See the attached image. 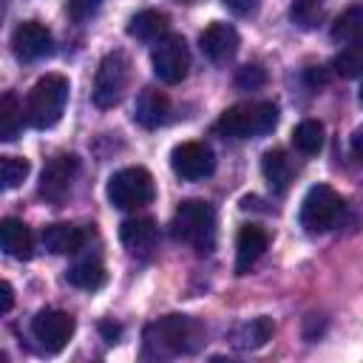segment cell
I'll return each instance as SVG.
<instances>
[{"label":"cell","instance_id":"1","mask_svg":"<svg viewBox=\"0 0 363 363\" xmlns=\"http://www.w3.org/2000/svg\"><path fill=\"white\" fill-rule=\"evenodd\" d=\"M204 326L190 315H164L145 326L147 357H179L193 354L201 346Z\"/></svg>","mask_w":363,"mask_h":363},{"label":"cell","instance_id":"2","mask_svg":"<svg viewBox=\"0 0 363 363\" xmlns=\"http://www.w3.org/2000/svg\"><path fill=\"white\" fill-rule=\"evenodd\" d=\"M170 235L207 255L216 247V210L201 199H184L173 213Z\"/></svg>","mask_w":363,"mask_h":363},{"label":"cell","instance_id":"3","mask_svg":"<svg viewBox=\"0 0 363 363\" xmlns=\"http://www.w3.org/2000/svg\"><path fill=\"white\" fill-rule=\"evenodd\" d=\"M68 79L62 74H45L34 82V88L28 91V99H26V119L31 128L37 130H45V128H54L60 119H62V111L68 105Z\"/></svg>","mask_w":363,"mask_h":363},{"label":"cell","instance_id":"4","mask_svg":"<svg viewBox=\"0 0 363 363\" xmlns=\"http://www.w3.org/2000/svg\"><path fill=\"white\" fill-rule=\"evenodd\" d=\"M278 125V108L272 102H238L216 119V133L224 139H255Z\"/></svg>","mask_w":363,"mask_h":363},{"label":"cell","instance_id":"5","mask_svg":"<svg viewBox=\"0 0 363 363\" xmlns=\"http://www.w3.org/2000/svg\"><path fill=\"white\" fill-rule=\"evenodd\" d=\"M156 196V184L150 170L145 167H122L108 179V201L119 210H139L150 204Z\"/></svg>","mask_w":363,"mask_h":363},{"label":"cell","instance_id":"6","mask_svg":"<svg viewBox=\"0 0 363 363\" xmlns=\"http://www.w3.org/2000/svg\"><path fill=\"white\" fill-rule=\"evenodd\" d=\"M343 196L329 184H312L301 201V227L306 233H326L343 216Z\"/></svg>","mask_w":363,"mask_h":363},{"label":"cell","instance_id":"7","mask_svg":"<svg viewBox=\"0 0 363 363\" xmlns=\"http://www.w3.org/2000/svg\"><path fill=\"white\" fill-rule=\"evenodd\" d=\"M128 82H130V60L122 51H108L94 77V105L113 108L125 96Z\"/></svg>","mask_w":363,"mask_h":363},{"label":"cell","instance_id":"8","mask_svg":"<svg viewBox=\"0 0 363 363\" xmlns=\"http://www.w3.org/2000/svg\"><path fill=\"white\" fill-rule=\"evenodd\" d=\"M150 65H153V74L164 85L182 82L187 77V68H190V48L184 43V37L182 34H164L150 51Z\"/></svg>","mask_w":363,"mask_h":363},{"label":"cell","instance_id":"9","mask_svg":"<svg viewBox=\"0 0 363 363\" xmlns=\"http://www.w3.org/2000/svg\"><path fill=\"white\" fill-rule=\"evenodd\" d=\"M31 335L43 346V352L57 354L68 346V340L74 335V318L62 309H40L31 318Z\"/></svg>","mask_w":363,"mask_h":363},{"label":"cell","instance_id":"10","mask_svg":"<svg viewBox=\"0 0 363 363\" xmlns=\"http://www.w3.org/2000/svg\"><path fill=\"white\" fill-rule=\"evenodd\" d=\"M79 173V159L74 153H60L54 159H48V164L43 167L40 173V187L37 193L51 201V204H60L68 193H71V184Z\"/></svg>","mask_w":363,"mask_h":363},{"label":"cell","instance_id":"11","mask_svg":"<svg viewBox=\"0 0 363 363\" xmlns=\"http://www.w3.org/2000/svg\"><path fill=\"white\" fill-rule=\"evenodd\" d=\"M170 167L179 179L199 182V179H207L216 170V153L204 142H182L170 153Z\"/></svg>","mask_w":363,"mask_h":363},{"label":"cell","instance_id":"12","mask_svg":"<svg viewBox=\"0 0 363 363\" xmlns=\"http://www.w3.org/2000/svg\"><path fill=\"white\" fill-rule=\"evenodd\" d=\"M11 48H14L17 60L37 62V60H43L54 51V37L40 20H23L11 31Z\"/></svg>","mask_w":363,"mask_h":363},{"label":"cell","instance_id":"13","mask_svg":"<svg viewBox=\"0 0 363 363\" xmlns=\"http://www.w3.org/2000/svg\"><path fill=\"white\" fill-rule=\"evenodd\" d=\"M119 241L122 247L136 255V258H147L153 250H156V241H159V227L153 218L147 216H136V218H125L122 227H119Z\"/></svg>","mask_w":363,"mask_h":363},{"label":"cell","instance_id":"14","mask_svg":"<svg viewBox=\"0 0 363 363\" xmlns=\"http://www.w3.org/2000/svg\"><path fill=\"white\" fill-rule=\"evenodd\" d=\"M199 48L210 62H227L238 51V31L230 23H210L199 34Z\"/></svg>","mask_w":363,"mask_h":363},{"label":"cell","instance_id":"15","mask_svg":"<svg viewBox=\"0 0 363 363\" xmlns=\"http://www.w3.org/2000/svg\"><path fill=\"white\" fill-rule=\"evenodd\" d=\"M269 235L264 227L258 224H241L238 235H235V272L244 275L267 250Z\"/></svg>","mask_w":363,"mask_h":363},{"label":"cell","instance_id":"16","mask_svg":"<svg viewBox=\"0 0 363 363\" xmlns=\"http://www.w3.org/2000/svg\"><path fill=\"white\" fill-rule=\"evenodd\" d=\"M85 238H88V233L71 221H57V224L43 227V247L54 255H71V252L82 250Z\"/></svg>","mask_w":363,"mask_h":363},{"label":"cell","instance_id":"17","mask_svg":"<svg viewBox=\"0 0 363 363\" xmlns=\"http://www.w3.org/2000/svg\"><path fill=\"white\" fill-rule=\"evenodd\" d=\"M133 119H136L142 128H147V130L162 128V125L170 119V99H167L162 91H156V88L139 91L136 105H133Z\"/></svg>","mask_w":363,"mask_h":363},{"label":"cell","instance_id":"18","mask_svg":"<svg viewBox=\"0 0 363 363\" xmlns=\"http://www.w3.org/2000/svg\"><path fill=\"white\" fill-rule=\"evenodd\" d=\"M0 247L9 258L26 261L31 258V233L20 218H3L0 221Z\"/></svg>","mask_w":363,"mask_h":363},{"label":"cell","instance_id":"19","mask_svg":"<svg viewBox=\"0 0 363 363\" xmlns=\"http://www.w3.org/2000/svg\"><path fill=\"white\" fill-rule=\"evenodd\" d=\"M272 332H275L272 320L261 315V318H252V320H247V323H238V326L230 332V343H233L235 349H241V352H252V349H261V346L272 337Z\"/></svg>","mask_w":363,"mask_h":363},{"label":"cell","instance_id":"20","mask_svg":"<svg viewBox=\"0 0 363 363\" xmlns=\"http://www.w3.org/2000/svg\"><path fill=\"white\" fill-rule=\"evenodd\" d=\"M128 34L133 40H139V43H159L164 34H170L167 31V17L162 11H156V9H145V11L130 17Z\"/></svg>","mask_w":363,"mask_h":363},{"label":"cell","instance_id":"21","mask_svg":"<svg viewBox=\"0 0 363 363\" xmlns=\"http://www.w3.org/2000/svg\"><path fill=\"white\" fill-rule=\"evenodd\" d=\"M261 173H264V179H267V184L275 190V193H284L286 187H289V182H292V164H289V159H286V153L284 150H267L264 156H261Z\"/></svg>","mask_w":363,"mask_h":363},{"label":"cell","instance_id":"22","mask_svg":"<svg viewBox=\"0 0 363 363\" xmlns=\"http://www.w3.org/2000/svg\"><path fill=\"white\" fill-rule=\"evenodd\" d=\"M68 284L71 286H79V289H99L105 284V267L99 258H82V261H74L65 272Z\"/></svg>","mask_w":363,"mask_h":363},{"label":"cell","instance_id":"23","mask_svg":"<svg viewBox=\"0 0 363 363\" xmlns=\"http://www.w3.org/2000/svg\"><path fill=\"white\" fill-rule=\"evenodd\" d=\"M335 43H357L363 40V3L349 6L346 11H340V17L332 23L329 28Z\"/></svg>","mask_w":363,"mask_h":363},{"label":"cell","instance_id":"24","mask_svg":"<svg viewBox=\"0 0 363 363\" xmlns=\"http://www.w3.org/2000/svg\"><path fill=\"white\" fill-rule=\"evenodd\" d=\"M23 116H26V111L17 102V96L14 94H3V99H0V139L3 142H14L20 136Z\"/></svg>","mask_w":363,"mask_h":363},{"label":"cell","instance_id":"25","mask_svg":"<svg viewBox=\"0 0 363 363\" xmlns=\"http://www.w3.org/2000/svg\"><path fill=\"white\" fill-rule=\"evenodd\" d=\"M292 145L303 153V156H315L323 150V125L318 119H303L295 125L292 130Z\"/></svg>","mask_w":363,"mask_h":363},{"label":"cell","instance_id":"26","mask_svg":"<svg viewBox=\"0 0 363 363\" xmlns=\"http://www.w3.org/2000/svg\"><path fill=\"white\" fill-rule=\"evenodd\" d=\"M335 74L352 79V77H363V40L357 43H346V48L337 51V57L332 60Z\"/></svg>","mask_w":363,"mask_h":363},{"label":"cell","instance_id":"27","mask_svg":"<svg viewBox=\"0 0 363 363\" xmlns=\"http://www.w3.org/2000/svg\"><path fill=\"white\" fill-rule=\"evenodd\" d=\"M323 6H326V0H292V6H289V17H292L295 26H301V28H312V26L318 23Z\"/></svg>","mask_w":363,"mask_h":363},{"label":"cell","instance_id":"28","mask_svg":"<svg viewBox=\"0 0 363 363\" xmlns=\"http://www.w3.org/2000/svg\"><path fill=\"white\" fill-rule=\"evenodd\" d=\"M0 176H3V187L6 190H14L26 182L28 176V162L20 159V156H3L0 162Z\"/></svg>","mask_w":363,"mask_h":363},{"label":"cell","instance_id":"29","mask_svg":"<svg viewBox=\"0 0 363 363\" xmlns=\"http://www.w3.org/2000/svg\"><path fill=\"white\" fill-rule=\"evenodd\" d=\"M264 82H267V74H264V68H258V65H244V68H238V74H235V85L244 88V91H255V88H261Z\"/></svg>","mask_w":363,"mask_h":363},{"label":"cell","instance_id":"30","mask_svg":"<svg viewBox=\"0 0 363 363\" xmlns=\"http://www.w3.org/2000/svg\"><path fill=\"white\" fill-rule=\"evenodd\" d=\"M99 332L105 335V340H108V343H116V337H119V326H116V323H111V320H102V323H99Z\"/></svg>","mask_w":363,"mask_h":363},{"label":"cell","instance_id":"31","mask_svg":"<svg viewBox=\"0 0 363 363\" xmlns=\"http://www.w3.org/2000/svg\"><path fill=\"white\" fill-rule=\"evenodd\" d=\"M3 312H9L11 306H14V289H11V284L9 281H3Z\"/></svg>","mask_w":363,"mask_h":363},{"label":"cell","instance_id":"32","mask_svg":"<svg viewBox=\"0 0 363 363\" xmlns=\"http://www.w3.org/2000/svg\"><path fill=\"white\" fill-rule=\"evenodd\" d=\"M352 153H354L357 159H363V128H357V130L352 133Z\"/></svg>","mask_w":363,"mask_h":363},{"label":"cell","instance_id":"33","mask_svg":"<svg viewBox=\"0 0 363 363\" xmlns=\"http://www.w3.org/2000/svg\"><path fill=\"white\" fill-rule=\"evenodd\" d=\"M306 82H309V85H323V82H326V74H323L320 68H318V71L309 68V71H306Z\"/></svg>","mask_w":363,"mask_h":363},{"label":"cell","instance_id":"34","mask_svg":"<svg viewBox=\"0 0 363 363\" xmlns=\"http://www.w3.org/2000/svg\"><path fill=\"white\" fill-rule=\"evenodd\" d=\"M233 11H250L252 6H255V0H224Z\"/></svg>","mask_w":363,"mask_h":363},{"label":"cell","instance_id":"35","mask_svg":"<svg viewBox=\"0 0 363 363\" xmlns=\"http://www.w3.org/2000/svg\"><path fill=\"white\" fill-rule=\"evenodd\" d=\"M357 99H360V105H363V85H360V94H357Z\"/></svg>","mask_w":363,"mask_h":363}]
</instances>
